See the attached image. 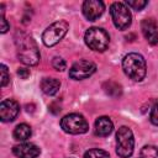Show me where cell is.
Wrapping results in <instances>:
<instances>
[{"instance_id": "cell-4", "label": "cell", "mask_w": 158, "mask_h": 158, "mask_svg": "<svg viewBox=\"0 0 158 158\" xmlns=\"http://www.w3.org/2000/svg\"><path fill=\"white\" fill-rule=\"evenodd\" d=\"M85 43L86 46L96 52H104L110 43L109 33L100 27H91L85 32Z\"/></svg>"}, {"instance_id": "cell-9", "label": "cell", "mask_w": 158, "mask_h": 158, "mask_svg": "<svg viewBox=\"0 0 158 158\" xmlns=\"http://www.w3.org/2000/svg\"><path fill=\"white\" fill-rule=\"evenodd\" d=\"M20 105L12 99H5L0 104V118L2 122H11L19 115Z\"/></svg>"}, {"instance_id": "cell-10", "label": "cell", "mask_w": 158, "mask_h": 158, "mask_svg": "<svg viewBox=\"0 0 158 158\" xmlns=\"http://www.w3.org/2000/svg\"><path fill=\"white\" fill-rule=\"evenodd\" d=\"M105 10V5L100 0H86L83 4V14L89 21L98 20Z\"/></svg>"}, {"instance_id": "cell-2", "label": "cell", "mask_w": 158, "mask_h": 158, "mask_svg": "<svg viewBox=\"0 0 158 158\" xmlns=\"http://www.w3.org/2000/svg\"><path fill=\"white\" fill-rule=\"evenodd\" d=\"M122 68L125 74L135 81H141L147 73L146 60L138 53H128L125 56L122 60Z\"/></svg>"}, {"instance_id": "cell-7", "label": "cell", "mask_w": 158, "mask_h": 158, "mask_svg": "<svg viewBox=\"0 0 158 158\" xmlns=\"http://www.w3.org/2000/svg\"><path fill=\"white\" fill-rule=\"evenodd\" d=\"M110 14L111 19L114 21V25L118 30H126L131 25V12L126 4L123 2H114L110 6Z\"/></svg>"}, {"instance_id": "cell-5", "label": "cell", "mask_w": 158, "mask_h": 158, "mask_svg": "<svg viewBox=\"0 0 158 158\" xmlns=\"http://www.w3.org/2000/svg\"><path fill=\"white\" fill-rule=\"evenodd\" d=\"M60 127L64 132L70 135H81L89 130V125L84 116L79 114H69L65 115L60 120Z\"/></svg>"}, {"instance_id": "cell-24", "label": "cell", "mask_w": 158, "mask_h": 158, "mask_svg": "<svg viewBox=\"0 0 158 158\" xmlns=\"http://www.w3.org/2000/svg\"><path fill=\"white\" fill-rule=\"evenodd\" d=\"M17 74L20 75L21 79H27L30 77V69H27V68H19Z\"/></svg>"}, {"instance_id": "cell-23", "label": "cell", "mask_w": 158, "mask_h": 158, "mask_svg": "<svg viewBox=\"0 0 158 158\" xmlns=\"http://www.w3.org/2000/svg\"><path fill=\"white\" fill-rule=\"evenodd\" d=\"M4 6L1 5V19H0V22H1V33H5L7 30H9V23H7V21H6V19H5V16H4Z\"/></svg>"}, {"instance_id": "cell-1", "label": "cell", "mask_w": 158, "mask_h": 158, "mask_svg": "<svg viewBox=\"0 0 158 158\" xmlns=\"http://www.w3.org/2000/svg\"><path fill=\"white\" fill-rule=\"evenodd\" d=\"M15 46L19 59L26 65H36L40 62V51L35 40L25 32L15 33Z\"/></svg>"}, {"instance_id": "cell-8", "label": "cell", "mask_w": 158, "mask_h": 158, "mask_svg": "<svg viewBox=\"0 0 158 158\" xmlns=\"http://www.w3.org/2000/svg\"><path fill=\"white\" fill-rule=\"evenodd\" d=\"M96 70V65L95 63L90 62V60H78L75 62L70 69H69V77L74 80H81L85 78H89L90 75H93Z\"/></svg>"}, {"instance_id": "cell-3", "label": "cell", "mask_w": 158, "mask_h": 158, "mask_svg": "<svg viewBox=\"0 0 158 158\" xmlns=\"http://www.w3.org/2000/svg\"><path fill=\"white\" fill-rule=\"evenodd\" d=\"M133 147H135V138L132 131L122 126L118 128L116 133V153L121 158H128L133 153Z\"/></svg>"}, {"instance_id": "cell-17", "label": "cell", "mask_w": 158, "mask_h": 158, "mask_svg": "<svg viewBox=\"0 0 158 158\" xmlns=\"http://www.w3.org/2000/svg\"><path fill=\"white\" fill-rule=\"evenodd\" d=\"M138 158H158V148L154 146H144L141 149Z\"/></svg>"}, {"instance_id": "cell-14", "label": "cell", "mask_w": 158, "mask_h": 158, "mask_svg": "<svg viewBox=\"0 0 158 158\" xmlns=\"http://www.w3.org/2000/svg\"><path fill=\"white\" fill-rule=\"evenodd\" d=\"M60 88V81L56 78H44L41 81V89L46 95H54Z\"/></svg>"}, {"instance_id": "cell-11", "label": "cell", "mask_w": 158, "mask_h": 158, "mask_svg": "<svg viewBox=\"0 0 158 158\" xmlns=\"http://www.w3.org/2000/svg\"><path fill=\"white\" fill-rule=\"evenodd\" d=\"M141 30L149 44L154 46L158 43V26L153 19H144L141 22Z\"/></svg>"}, {"instance_id": "cell-13", "label": "cell", "mask_w": 158, "mask_h": 158, "mask_svg": "<svg viewBox=\"0 0 158 158\" xmlns=\"http://www.w3.org/2000/svg\"><path fill=\"white\" fill-rule=\"evenodd\" d=\"M114 130V123L107 116H101L95 121V133L98 136H109Z\"/></svg>"}, {"instance_id": "cell-15", "label": "cell", "mask_w": 158, "mask_h": 158, "mask_svg": "<svg viewBox=\"0 0 158 158\" xmlns=\"http://www.w3.org/2000/svg\"><path fill=\"white\" fill-rule=\"evenodd\" d=\"M31 135H32L31 127L26 123H20L14 130V137L17 141H26L31 137Z\"/></svg>"}, {"instance_id": "cell-21", "label": "cell", "mask_w": 158, "mask_h": 158, "mask_svg": "<svg viewBox=\"0 0 158 158\" xmlns=\"http://www.w3.org/2000/svg\"><path fill=\"white\" fill-rule=\"evenodd\" d=\"M149 120L153 125L158 126V100H156V102L153 104L152 106V110H151V115H149Z\"/></svg>"}, {"instance_id": "cell-20", "label": "cell", "mask_w": 158, "mask_h": 158, "mask_svg": "<svg viewBox=\"0 0 158 158\" xmlns=\"http://www.w3.org/2000/svg\"><path fill=\"white\" fill-rule=\"evenodd\" d=\"M52 65H53L54 69H57V70H59V72H63V70L67 68L65 60H64L63 58H60V57H54L53 60H52Z\"/></svg>"}, {"instance_id": "cell-18", "label": "cell", "mask_w": 158, "mask_h": 158, "mask_svg": "<svg viewBox=\"0 0 158 158\" xmlns=\"http://www.w3.org/2000/svg\"><path fill=\"white\" fill-rule=\"evenodd\" d=\"M84 158H110V154L104 149L93 148L84 153Z\"/></svg>"}, {"instance_id": "cell-16", "label": "cell", "mask_w": 158, "mask_h": 158, "mask_svg": "<svg viewBox=\"0 0 158 158\" xmlns=\"http://www.w3.org/2000/svg\"><path fill=\"white\" fill-rule=\"evenodd\" d=\"M102 88H104V90L106 91V94H109V95H110V96H112V98H118V96L122 94L121 85H118L117 83L111 81V80H110V81L104 83Z\"/></svg>"}, {"instance_id": "cell-22", "label": "cell", "mask_w": 158, "mask_h": 158, "mask_svg": "<svg viewBox=\"0 0 158 158\" xmlns=\"http://www.w3.org/2000/svg\"><path fill=\"white\" fill-rule=\"evenodd\" d=\"M0 68H1V86H5L9 83V79H10L9 70H7V67L5 64H1Z\"/></svg>"}, {"instance_id": "cell-19", "label": "cell", "mask_w": 158, "mask_h": 158, "mask_svg": "<svg viewBox=\"0 0 158 158\" xmlns=\"http://www.w3.org/2000/svg\"><path fill=\"white\" fill-rule=\"evenodd\" d=\"M147 4H148V2H147L146 0H127V1H126V5H127L128 7H132L133 10H137V11L142 10Z\"/></svg>"}, {"instance_id": "cell-12", "label": "cell", "mask_w": 158, "mask_h": 158, "mask_svg": "<svg viewBox=\"0 0 158 158\" xmlns=\"http://www.w3.org/2000/svg\"><path fill=\"white\" fill-rule=\"evenodd\" d=\"M12 152L17 158H37L41 153V149L33 143H21L15 146Z\"/></svg>"}, {"instance_id": "cell-6", "label": "cell", "mask_w": 158, "mask_h": 158, "mask_svg": "<svg viewBox=\"0 0 158 158\" xmlns=\"http://www.w3.org/2000/svg\"><path fill=\"white\" fill-rule=\"evenodd\" d=\"M69 25L67 21L60 20L54 23H52L49 27H47L42 35V41L47 47H52L57 44L68 32Z\"/></svg>"}]
</instances>
